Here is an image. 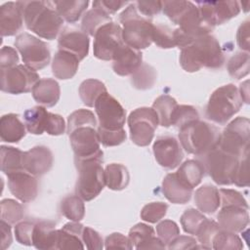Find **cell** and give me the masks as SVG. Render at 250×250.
<instances>
[{
  "label": "cell",
  "instance_id": "obj_29",
  "mask_svg": "<svg viewBox=\"0 0 250 250\" xmlns=\"http://www.w3.org/2000/svg\"><path fill=\"white\" fill-rule=\"evenodd\" d=\"M25 125L18 114H5L0 119V137L6 143H18L25 136Z\"/></svg>",
  "mask_w": 250,
  "mask_h": 250
},
{
  "label": "cell",
  "instance_id": "obj_18",
  "mask_svg": "<svg viewBox=\"0 0 250 250\" xmlns=\"http://www.w3.org/2000/svg\"><path fill=\"white\" fill-rule=\"evenodd\" d=\"M53 153L45 146H37L27 151H23L22 167L35 177L48 173L53 166Z\"/></svg>",
  "mask_w": 250,
  "mask_h": 250
},
{
  "label": "cell",
  "instance_id": "obj_22",
  "mask_svg": "<svg viewBox=\"0 0 250 250\" xmlns=\"http://www.w3.org/2000/svg\"><path fill=\"white\" fill-rule=\"evenodd\" d=\"M23 17L18 2H7L0 7L1 36L16 35L22 28Z\"/></svg>",
  "mask_w": 250,
  "mask_h": 250
},
{
  "label": "cell",
  "instance_id": "obj_31",
  "mask_svg": "<svg viewBox=\"0 0 250 250\" xmlns=\"http://www.w3.org/2000/svg\"><path fill=\"white\" fill-rule=\"evenodd\" d=\"M205 173L204 166L201 161L189 159L185 161L176 172L178 178L191 188L197 187Z\"/></svg>",
  "mask_w": 250,
  "mask_h": 250
},
{
  "label": "cell",
  "instance_id": "obj_36",
  "mask_svg": "<svg viewBox=\"0 0 250 250\" xmlns=\"http://www.w3.org/2000/svg\"><path fill=\"white\" fill-rule=\"evenodd\" d=\"M23 151L13 146H1V170L6 176L16 171L24 170L22 167Z\"/></svg>",
  "mask_w": 250,
  "mask_h": 250
},
{
  "label": "cell",
  "instance_id": "obj_64",
  "mask_svg": "<svg viewBox=\"0 0 250 250\" xmlns=\"http://www.w3.org/2000/svg\"><path fill=\"white\" fill-rule=\"evenodd\" d=\"M248 85H249V81L246 80L243 83H241L238 88L240 98L242 102H244L245 104H249V86Z\"/></svg>",
  "mask_w": 250,
  "mask_h": 250
},
{
  "label": "cell",
  "instance_id": "obj_2",
  "mask_svg": "<svg viewBox=\"0 0 250 250\" xmlns=\"http://www.w3.org/2000/svg\"><path fill=\"white\" fill-rule=\"evenodd\" d=\"M179 60L187 72H195L202 67L220 68L225 62V56L216 37L208 34L181 49Z\"/></svg>",
  "mask_w": 250,
  "mask_h": 250
},
{
  "label": "cell",
  "instance_id": "obj_63",
  "mask_svg": "<svg viewBox=\"0 0 250 250\" xmlns=\"http://www.w3.org/2000/svg\"><path fill=\"white\" fill-rule=\"evenodd\" d=\"M0 229H1V248L4 250L8 248L13 241L12 231H11V225L8 223L1 221L0 222Z\"/></svg>",
  "mask_w": 250,
  "mask_h": 250
},
{
  "label": "cell",
  "instance_id": "obj_27",
  "mask_svg": "<svg viewBox=\"0 0 250 250\" xmlns=\"http://www.w3.org/2000/svg\"><path fill=\"white\" fill-rule=\"evenodd\" d=\"M56 224L51 221H40L35 223L32 245L41 250L57 249L58 242V229Z\"/></svg>",
  "mask_w": 250,
  "mask_h": 250
},
{
  "label": "cell",
  "instance_id": "obj_4",
  "mask_svg": "<svg viewBox=\"0 0 250 250\" xmlns=\"http://www.w3.org/2000/svg\"><path fill=\"white\" fill-rule=\"evenodd\" d=\"M220 135L216 126L196 120L180 128L179 140L188 153L201 157L217 146Z\"/></svg>",
  "mask_w": 250,
  "mask_h": 250
},
{
  "label": "cell",
  "instance_id": "obj_8",
  "mask_svg": "<svg viewBox=\"0 0 250 250\" xmlns=\"http://www.w3.org/2000/svg\"><path fill=\"white\" fill-rule=\"evenodd\" d=\"M250 121L239 116L230 121L221 133L217 146L238 158L248 155Z\"/></svg>",
  "mask_w": 250,
  "mask_h": 250
},
{
  "label": "cell",
  "instance_id": "obj_9",
  "mask_svg": "<svg viewBox=\"0 0 250 250\" xmlns=\"http://www.w3.org/2000/svg\"><path fill=\"white\" fill-rule=\"evenodd\" d=\"M158 117L152 107H139L128 117V126L132 142L139 146H148L158 126Z\"/></svg>",
  "mask_w": 250,
  "mask_h": 250
},
{
  "label": "cell",
  "instance_id": "obj_30",
  "mask_svg": "<svg viewBox=\"0 0 250 250\" xmlns=\"http://www.w3.org/2000/svg\"><path fill=\"white\" fill-rule=\"evenodd\" d=\"M194 203L201 213L213 214L221 205L219 189L211 185H204L194 193Z\"/></svg>",
  "mask_w": 250,
  "mask_h": 250
},
{
  "label": "cell",
  "instance_id": "obj_1",
  "mask_svg": "<svg viewBox=\"0 0 250 250\" xmlns=\"http://www.w3.org/2000/svg\"><path fill=\"white\" fill-rule=\"evenodd\" d=\"M26 27L41 38L55 39L63 20L50 1H18Z\"/></svg>",
  "mask_w": 250,
  "mask_h": 250
},
{
  "label": "cell",
  "instance_id": "obj_6",
  "mask_svg": "<svg viewBox=\"0 0 250 250\" xmlns=\"http://www.w3.org/2000/svg\"><path fill=\"white\" fill-rule=\"evenodd\" d=\"M242 104L238 88L233 84H227L217 88L211 94L205 115L210 121L225 125L239 111Z\"/></svg>",
  "mask_w": 250,
  "mask_h": 250
},
{
  "label": "cell",
  "instance_id": "obj_38",
  "mask_svg": "<svg viewBox=\"0 0 250 250\" xmlns=\"http://www.w3.org/2000/svg\"><path fill=\"white\" fill-rule=\"evenodd\" d=\"M107 92L105 85L97 79H86L79 86V96L86 106H94L97 99Z\"/></svg>",
  "mask_w": 250,
  "mask_h": 250
},
{
  "label": "cell",
  "instance_id": "obj_44",
  "mask_svg": "<svg viewBox=\"0 0 250 250\" xmlns=\"http://www.w3.org/2000/svg\"><path fill=\"white\" fill-rule=\"evenodd\" d=\"M196 120H199V113L194 106L178 104L172 114L171 125L180 129Z\"/></svg>",
  "mask_w": 250,
  "mask_h": 250
},
{
  "label": "cell",
  "instance_id": "obj_46",
  "mask_svg": "<svg viewBox=\"0 0 250 250\" xmlns=\"http://www.w3.org/2000/svg\"><path fill=\"white\" fill-rule=\"evenodd\" d=\"M206 217L198 210L193 208L187 209L181 216V225L184 230L189 234H196L200 225Z\"/></svg>",
  "mask_w": 250,
  "mask_h": 250
},
{
  "label": "cell",
  "instance_id": "obj_14",
  "mask_svg": "<svg viewBox=\"0 0 250 250\" xmlns=\"http://www.w3.org/2000/svg\"><path fill=\"white\" fill-rule=\"evenodd\" d=\"M94 107L100 128L106 130L123 128L126 120V111L120 103L107 92L103 93L97 99Z\"/></svg>",
  "mask_w": 250,
  "mask_h": 250
},
{
  "label": "cell",
  "instance_id": "obj_33",
  "mask_svg": "<svg viewBox=\"0 0 250 250\" xmlns=\"http://www.w3.org/2000/svg\"><path fill=\"white\" fill-rule=\"evenodd\" d=\"M49 111L41 105L26 109L23 113V123L26 130L33 135H41L45 132Z\"/></svg>",
  "mask_w": 250,
  "mask_h": 250
},
{
  "label": "cell",
  "instance_id": "obj_25",
  "mask_svg": "<svg viewBox=\"0 0 250 250\" xmlns=\"http://www.w3.org/2000/svg\"><path fill=\"white\" fill-rule=\"evenodd\" d=\"M31 94L36 103L43 106L52 107L60 100L61 88L55 79L42 78L33 86Z\"/></svg>",
  "mask_w": 250,
  "mask_h": 250
},
{
  "label": "cell",
  "instance_id": "obj_28",
  "mask_svg": "<svg viewBox=\"0 0 250 250\" xmlns=\"http://www.w3.org/2000/svg\"><path fill=\"white\" fill-rule=\"evenodd\" d=\"M84 226L79 222H69L58 229L57 249H84L82 240Z\"/></svg>",
  "mask_w": 250,
  "mask_h": 250
},
{
  "label": "cell",
  "instance_id": "obj_7",
  "mask_svg": "<svg viewBox=\"0 0 250 250\" xmlns=\"http://www.w3.org/2000/svg\"><path fill=\"white\" fill-rule=\"evenodd\" d=\"M201 158L205 172L217 185L229 186L233 184L240 158L222 150L217 146Z\"/></svg>",
  "mask_w": 250,
  "mask_h": 250
},
{
  "label": "cell",
  "instance_id": "obj_40",
  "mask_svg": "<svg viewBox=\"0 0 250 250\" xmlns=\"http://www.w3.org/2000/svg\"><path fill=\"white\" fill-rule=\"evenodd\" d=\"M157 73L153 66L147 63L142 65L131 75V82L136 89L146 90L153 87L156 82Z\"/></svg>",
  "mask_w": 250,
  "mask_h": 250
},
{
  "label": "cell",
  "instance_id": "obj_61",
  "mask_svg": "<svg viewBox=\"0 0 250 250\" xmlns=\"http://www.w3.org/2000/svg\"><path fill=\"white\" fill-rule=\"evenodd\" d=\"M126 1H109V0H101V1H94L93 7L99 8L107 15L114 14L116 11H118L120 8H122L124 5H126Z\"/></svg>",
  "mask_w": 250,
  "mask_h": 250
},
{
  "label": "cell",
  "instance_id": "obj_15",
  "mask_svg": "<svg viewBox=\"0 0 250 250\" xmlns=\"http://www.w3.org/2000/svg\"><path fill=\"white\" fill-rule=\"evenodd\" d=\"M196 6L201 19L213 27L236 17L241 9L238 1H197Z\"/></svg>",
  "mask_w": 250,
  "mask_h": 250
},
{
  "label": "cell",
  "instance_id": "obj_62",
  "mask_svg": "<svg viewBox=\"0 0 250 250\" xmlns=\"http://www.w3.org/2000/svg\"><path fill=\"white\" fill-rule=\"evenodd\" d=\"M236 41L240 49L249 51V21H243L237 29Z\"/></svg>",
  "mask_w": 250,
  "mask_h": 250
},
{
  "label": "cell",
  "instance_id": "obj_45",
  "mask_svg": "<svg viewBox=\"0 0 250 250\" xmlns=\"http://www.w3.org/2000/svg\"><path fill=\"white\" fill-rule=\"evenodd\" d=\"M220 225L213 220H209L206 218L203 221L195 234L197 236L199 243L201 244V248H212V240L215 234L220 230Z\"/></svg>",
  "mask_w": 250,
  "mask_h": 250
},
{
  "label": "cell",
  "instance_id": "obj_57",
  "mask_svg": "<svg viewBox=\"0 0 250 250\" xmlns=\"http://www.w3.org/2000/svg\"><path fill=\"white\" fill-rule=\"evenodd\" d=\"M233 184L237 187H248L249 186V175H248V155H245L239 159V163L234 175Z\"/></svg>",
  "mask_w": 250,
  "mask_h": 250
},
{
  "label": "cell",
  "instance_id": "obj_20",
  "mask_svg": "<svg viewBox=\"0 0 250 250\" xmlns=\"http://www.w3.org/2000/svg\"><path fill=\"white\" fill-rule=\"evenodd\" d=\"M90 40L86 33L76 29L64 28L61 31L58 45L59 49L74 54L79 61L87 57L89 53Z\"/></svg>",
  "mask_w": 250,
  "mask_h": 250
},
{
  "label": "cell",
  "instance_id": "obj_41",
  "mask_svg": "<svg viewBox=\"0 0 250 250\" xmlns=\"http://www.w3.org/2000/svg\"><path fill=\"white\" fill-rule=\"evenodd\" d=\"M212 248L217 250H239L243 248V243L235 232L220 229L212 240Z\"/></svg>",
  "mask_w": 250,
  "mask_h": 250
},
{
  "label": "cell",
  "instance_id": "obj_55",
  "mask_svg": "<svg viewBox=\"0 0 250 250\" xmlns=\"http://www.w3.org/2000/svg\"><path fill=\"white\" fill-rule=\"evenodd\" d=\"M105 249H133V244L131 243L129 237L123 235L119 232H113L106 236L104 241Z\"/></svg>",
  "mask_w": 250,
  "mask_h": 250
},
{
  "label": "cell",
  "instance_id": "obj_60",
  "mask_svg": "<svg viewBox=\"0 0 250 250\" xmlns=\"http://www.w3.org/2000/svg\"><path fill=\"white\" fill-rule=\"evenodd\" d=\"M168 249H195L200 248V246L197 245V241L191 237L187 235H178L175 237L170 243L167 244Z\"/></svg>",
  "mask_w": 250,
  "mask_h": 250
},
{
  "label": "cell",
  "instance_id": "obj_59",
  "mask_svg": "<svg viewBox=\"0 0 250 250\" xmlns=\"http://www.w3.org/2000/svg\"><path fill=\"white\" fill-rule=\"evenodd\" d=\"M18 62H19L18 52L10 46L2 47L0 52V69L16 66L18 65Z\"/></svg>",
  "mask_w": 250,
  "mask_h": 250
},
{
  "label": "cell",
  "instance_id": "obj_47",
  "mask_svg": "<svg viewBox=\"0 0 250 250\" xmlns=\"http://www.w3.org/2000/svg\"><path fill=\"white\" fill-rule=\"evenodd\" d=\"M152 42L162 49H170L176 47L174 40V29L164 24L154 25L152 33Z\"/></svg>",
  "mask_w": 250,
  "mask_h": 250
},
{
  "label": "cell",
  "instance_id": "obj_34",
  "mask_svg": "<svg viewBox=\"0 0 250 250\" xmlns=\"http://www.w3.org/2000/svg\"><path fill=\"white\" fill-rule=\"evenodd\" d=\"M55 8L62 20L69 23L77 21L83 13L86 11L89 1L75 0V1H53Z\"/></svg>",
  "mask_w": 250,
  "mask_h": 250
},
{
  "label": "cell",
  "instance_id": "obj_39",
  "mask_svg": "<svg viewBox=\"0 0 250 250\" xmlns=\"http://www.w3.org/2000/svg\"><path fill=\"white\" fill-rule=\"evenodd\" d=\"M61 213L73 222L81 221L85 216L83 199L78 195H68L61 202Z\"/></svg>",
  "mask_w": 250,
  "mask_h": 250
},
{
  "label": "cell",
  "instance_id": "obj_11",
  "mask_svg": "<svg viewBox=\"0 0 250 250\" xmlns=\"http://www.w3.org/2000/svg\"><path fill=\"white\" fill-rule=\"evenodd\" d=\"M74 159H84L104 154L100 146L97 126L82 125L67 130Z\"/></svg>",
  "mask_w": 250,
  "mask_h": 250
},
{
  "label": "cell",
  "instance_id": "obj_24",
  "mask_svg": "<svg viewBox=\"0 0 250 250\" xmlns=\"http://www.w3.org/2000/svg\"><path fill=\"white\" fill-rule=\"evenodd\" d=\"M193 188L183 183L175 173H169L162 182L164 196L174 204H186L190 200Z\"/></svg>",
  "mask_w": 250,
  "mask_h": 250
},
{
  "label": "cell",
  "instance_id": "obj_50",
  "mask_svg": "<svg viewBox=\"0 0 250 250\" xmlns=\"http://www.w3.org/2000/svg\"><path fill=\"white\" fill-rule=\"evenodd\" d=\"M82 125H94L97 126V119L95 114L89 110L80 108L73 111L67 118V130L73 129Z\"/></svg>",
  "mask_w": 250,
  "mask_h": 250
},
{
  "label": "cell",
  "instance_id": "obj_16",
  "mask_svg": "<svg viewBox=\"0 0 250 250\" xmlns=\"http://www.w3.org/2000/svg\"><path fill=\"white\" fill-rule=\"evenodd\" d=\"M153 154L158 164L168 170L178 167L184 157L182 146L172 136H160L152 146Z\"/></svg>",
  "mask_w": 250,
  "mask_h": 250
},
{
  "label": "cell",
  "instance_id": "obj_58",
  "mask_svg": "<svg viewBox=\"0 0 250 250\" xmlns=\"http://www.w3.org/2000/svg\"><path fill=\"white\" fill-rule=\"evenodd\" d=\"M135 5L138 12L146 18H151L162 10V1H137Z\"/></svg>",
  "mask_w": 250,
  "mask_h": 250
},
{
  "label": "cell",
  "instance_id": "obj_17",
  "mask_svg": "<svg viewBox=\"0 0 250 250\" xmlns=\"http://www.w3.org/2000/svg\"><path fill=\"white\" fill-rule=\"evenodd\" d=\"M11 193L23 203L34 200L38 194V181L35 176L20 170L7 175Z\"/></svg>",
  "mask_w": 250,
  "mask_h": 250
},
{
  "label": "cell",
  "instance_id": "obj_5",
  "mask_svg": "<svg viewBox=\"0 0 250 250\" xmlns=\"http://www.w3.org/2000/svg\"><path fill=\"white\" fill-rule=\"evenodd\" d=\"M103 156L104 154H100L84 159H74L78 171L75 191L85 201L96 198L105 186L104 170L102 166Z\"/></svg>",
  "mask_w": 250,
  "mask_h": 250
},
{
  "label": "cell",
  "instance_id": "obj_54",
  "mask_svg": "<svg viewBox=\"0 0 250 250\" xmlns=\"http://www.w3.org/2000/svg\"><path fill=\"white\" fill-rule=\"evenodd\" d=\"M82 240L87 249L101 250L104 248V241L98 231L90 227H84Z\"/></svg>",
  "mask_w": 250,
  "mask_h": 250
},
{
  "label": "cell",
  "instance_id": "obj_51",
  "mask_svg": "<svg viewBox=\"0 0 250 250\" xmlns=\"http://www.w3.org/2000/svg\"><path fill=\"white\" fill-rule=\"evenodd\" d=\"M156 233L160 240L167 245L170 243L175 237L180 234V229L178 225L171 220H164L161 221L156 226Z\"/></svg>",
  "mask_w": 250,
  "mask_h": 250
},
{
  "label": "cell",
  "instance_id": "obj_12",
  "mask_svg": "<svg viewBox=\"0 0 250 250\" xmlns=\"http://www.w3.org/2000/svg\"><path fill=\"white\" fill-rule=\"evenodd\" d=\"M1 70V90L8 94L19 95L32 91L39 80L38 73L25 64H18Z\"/></svg>",
  "mask_w": 250,
  "mask_h": 250
},
{
  "label": "cell",
  "instance_id": "obj_32",
  "mask_svg": "<svg viewBox=\"0 0 250 250\" xmlns=\"http://www.w3.org/2000/svg\"><path fill=\"white\" fill-rule=\"evenodd\" d=\"M105 186L112 190H122L128 187L130 175L128 169L119 163H111L104 168Z\"/></svg>",
  "mask_w": 250,
  "mask_h": 250
},
{
  "label": "cell",
  "instance_id": "obj_35",
  "mask_svg": "<svg viewBox=\"0 0 250 250\" xmlns=\"http://www.w3.org/2000/svg\"><path fill=\"white\" fill-rule=\"evenodd\" d=\"M111 21L109 15L99 8H92L83 16L81 22V29L87 35L95 36L97 31L104 24Z\"/></svg>",
  "mask_w": 250,
  "mask_h": 250
},
{
  "label": "cell",
  "instance_id": "obj_49",
  "mask_svg": "<svg viewBox=\"0 0 250 250\" xmlns=\"http://www.w3.org/2000/svg\"><path fill=\"white\" fill-rule=\"evenodd\" d=\"M97 130H98L100 142L104 146H119L123 142H125L127 138L124 128L117 129V130H106V129L98 127Z\"/></svg>",
  "mask_w": 250,
  "mask_h": 250
},
{
  "label": "cell",
  "instance_id": "obj_48",
  "mask_svg": "<svg viewBox=\"0 0 250 250\" xmlns=\"http://www.w3.org/2000/svg\"><path fill=\"white\" fill-rule=\"evenodd\" d=\"M168 205L164 202H151L145 205L141 211V218L148 223L159 222L167 213Z\"/></svg>",
  "mask_w": 250,
  "mask_h": 250
},
{
  "label": "cell",
  "instance_id": "obj_42",
  "mask_svg": "<svg viewBox=\"0 0 250 250\" xmlns=\"http://www.w3.org/2000/svg\"><path fill=\"white\" fill-rule=\"evenodd\" d=\"M250 57L248 52H238L228 62L229 74L235 79H241L249 73Z\"/></svg>",
  "mask_w": 250,
  "mask_h": 250
},
{
  "label": "cell",
  "instance_id": "obj_52",
  "mask_svg": "<svg viewBox=\"0 0 250 250\" xmlns=\"http://www.w3.org/2000/svg\"><path fill=\"white\" fill-rule=\"evenodd\" d=\"M35 223L30 221L19 222L15 225V236L19 243L26 246L32 245V235Z\"/></svg>",
  "mask_w": 250,
  "mask_h": 250
},
{
  "label": "cell",
  "instance_id": "obj_21",
  "mask_svg": "<svg viewBox=\"0 0 250 250\" xmlns=\"http://www.w3.org/2000/svg\"><path fill=\"white\" fill-rule=\"evenodd\" d=\"M143 63V54L124 44L112 60V69L120 76L132 75Z\"/></svg>",
  "mask_w": 250,
  "mask_h": 250
},
{
  "label": "cell",
  "instance_id": "obj_56",
  "mask_svg": "<svg viewBox=\"0 0 250 250\" xmlns=\"http://www.w3.org/2000/svg\"><path fill=\"white\" fill-rule=\"evenodd\" d=\"M45 132L51 136H60L65 132V123L63 118L56 113L49 112Z\"/></svg>",
  "mask_w": 250,
  "mask_h": 250
},
{
  "label": "cell",
  "instance_id": "obj_19",
  "mask_svg": "<svg viewBox=\"0 0 250 250\" xmlns=\"http://www.w3.org/2000/svg\"><path fill=\"white\" fill-rule=\"evenodd\" d=\"M221 229L231 232H241L249 224L248 208L238 205L222 206L217 215Z\"/></svg>",
  "mask_w": 250,
  "mask_h": 250
},
{
  "label": "cell",
  "instance_id": "obj_23",
  "mask_svg": "<svg viewBox=\"0 0 250 250\" xmlns=\"http://www.w3.org/2000/svg\"><path fill=\"white\" fill-rule=\"evenodd\" d=\"M133 247L136 249H165L166 245L155 236L152 227L140 223L135 225L128 235Z\"/></svg>",
  "mask_w": 250,
  "mask_h": 250
},
{
  "label": "cell",
  "instance_id": "obj_3",
  "mask_svg": "<svg viewBox=\"0 0 250 250\" xmlns=\"http://www.w3.org/2000/svg\"><path fill=\"white\" fill-rule=\"evenodd\" d=\"M122 23L123 42L135 49L143 50L152 43L154 24L151 20L139 14L135 3L130 4L119 16Z\"/></svg>",
  "mask_w": 250,
  "mask_h": 250
},
{
  "label": "cell",
  "instance_id": "obj_43",
  "mask_svg": "<svg viewBox=\"0 0 250 250\" xmlns=\"http://www.w3.org/2000/svg\"><path fill=\"white\" fill-rule=\"evenodd\" d=\"M1 207V221L9 225H16L21 221L24 215L23 207L21 203L14 199H3L0 203Z\"/></svg>",
  "mask_w": 250,
  "mask_h": 250
},
{
  "label": "cell",
  "instance_id": "obj_53",
  "mask_svg": "<svg viewBox=\"0 0 250 250\" xmlns=\"http://www.w3.org/2000/svg\"><path fill=\"white\" fill-rule=\"evenodd\" d=\"M220 199H221V205H238L242 206L244 208H249L247 201L243 197V195L238 192L237 190L230 189V188H220Z\"/></svg>",
  "mask_w": 250,
  "mask_h": 250
},
{
  "label": "cell",
  "instance_id": "obj_10",
  "mask_svg": "<svg viewBox=\"0 0 250 250\" xmlns=\"http://www.w3.org/2000/svg\"><path fill=\"white\" fill-rule=\"evenodd\" d=\"M15 46L27 67L36 71L43 69L49 64L51 60L49 47L39 38L23 32L16 37Z\"/></svg>",
  "mask_w": 250,
  "mask_h": 250
},
{
  "label": "cell",
  "instance_id": "obj_37",
  "mask_svg": "<svg viewBox=\"0 0 250 250\" xmlns=\"http://www.w3.org/2000/svg\"><path fill=\"white\" fill-rule=\"evenodd\" d=\"M177 105V101L169 95H161L154 101L152 108L157 114L159 125L166 128L171 126L172 114Z\"/></svg>",
  "mask_w": 250,
  "mask_h": 250
},
{
  "label": "cell",
  "instance_id": "obj_13",
  "mask_svg": "<svg viewBox=\"0 0 250 250\" xmlns=\"http://www.w3.org/2000/svg\"><path fill=\"white\" fill-rule=\"evenodd\" d=\"M125 43L120 24L110 21L102 26L94 36V56L103 61H112L116 52Z\"/></svg>",
  "mask_w": 250,
  "mask_h": 250
},
{
  "label": "cell",
  "instance_id": "obj_26",
  "mask_svg": "<svg viewBox=\"0 0 250 250\" xmlns=\"http://www.w3.org/2000/svg\"><path fill=\"white\" fill-rule=\"evenodd\" d=\"M79 62L74 54L59 49L52 62V72L56 78L61 80L70 79L76 74Z\"/></svg>",
  "mask_w": 250,
  "mask_h": 250
}]
</instances>
